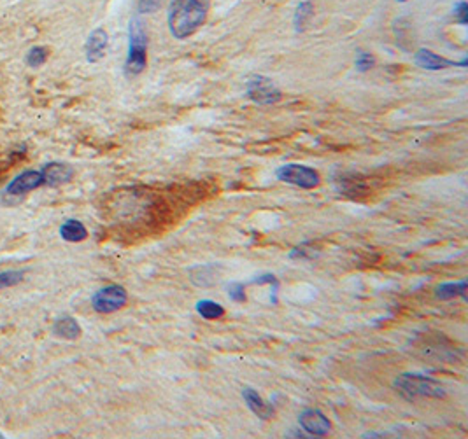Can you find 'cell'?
<instances>
[{
	"label": "cell",
	"mask_w": 468,
	"mask_h": 439,
	"mask_svg": "<svg viewBox=\"0 0 468 439\" xmlns=\"http://www.w3.org/2000/svg\"><path fill=\"white\" fill-rule=\"evenodd\" d=\"M211 0H171L167 11L169 32L174 39H188L205 23Z\"/></svg>",
	"instance_id": "6da1fadb"
},
{
	"label": "cell",
	"mask_w": 468,
	"mask_h": 439,
	"mask_svg": "<svg viewBox=\"0 0 468 439\" xmlns=\"http://www.w3.org/2000/svg\"><path fill=\"white\" fill-rule=\"evenodd\" d=\"M147 65V30L141 16H134L128 25V53L125 60V76L137 77Z\"/></svg>",
	"instance_id": "7a4b0ae2"
},
{
	"label": "cell",
	"mask_w": 468,
	"mask_h": 439,
	"mask_svg": "<svg viewBox=\"0 0 468 439\" xmlns=\"http://www.w3.org/2000/svg\"><path fill=\"white\" fill-rule=\"evenodd\" d=\"M395 389L404 399H440L445 396V389L440 382L430 378V376L416 375V373H405L395 380Z\"/></svg>",
	"instance_id": "3957f363"
},
{
	"label": "cell",
	"mask_w": 468,
	"mask_h": 439,
	"mask_svg": "<svg viewBox=\"0 0 468 439\" xmlns=\"http://www.w3.org/2000/svg\"><path fill=\"white\" fill-rule=\"evenodd\" d=\"M275 177H278L281 182L302 187V189H312V187H316L321 182V175L318 173V170L298 163H290L278 168Z\"/></svg>",
	"instance_id": "277c9868"
},
{
	"label": "cell",
	"mask_w": 468,
	"mask_h": 439,
	"mask_svg": "<svg viewBox=\"0 0 468 439\" xmlns=\"http://www.w3.org/2000/svg\"><path fill=\"white\" fill-rule=\"evenodd\" d=\"M246 95L248 98L258 105H272V103L281 100L282 93L274 81L263 76H253L251 79L246 83Z\"/></svg>",
	"instance_id": "5b68a950"
},
{
	"label": "cell",
	"mask_w": 468,
	"mask_h": 439,
	"mask_svg": "<svg viewBox=\"0 0 468 439\" xmlns=\"http://www.w3.org/2000/svg\"><path fill=\"white\" fill-rule=\"evenodd\" d=\"M128 301V294L125 287L121 286H108L104 289L97 291L91 298L95 312L98 313H113L123 308Z\"/></svg>",
	"instance_id": "8992f818"
},
{
	"label": "cell",
	"mask_w": 468,
	"mask_h": 439,
	"mask_svg": "<svg viewBox=\"0 0 468 439\" xmlns=\"http://www.w3.org/2000/svg\"><path fill=\"white\" fill-rule=\"evenodd\" d=\"M298 422H300L302 429L305 433L316 438H326L331 431V423L328 416L314 408L304 409L300 416H298Z\"/></svg>",
	"instance_id": "52a82bcc"
},
{
	"label": "cell",
	"mask_w": 468,
	"mask_h": 439,
	"mask_svg": "<svg viewBox=\"0 0 468 439\" xmlns=\"http://www.w3.org/2000/svg\"><path fill=\"white\" fill-rule=\"evenodd\" d=\"M44 184L42 172H37V170H28V172L20 173L18 177H14V180H11L9 186H7L6 194L9 197H23V194L32 193L37 187H40Z\"/></svg>",
	"instance_id": "ba28073f"
},
{
	"label": "cell",
	"mask_w": 468,
	"mask_h": 439,
	"mask_svg": "<svg viewBox=\"0 0 468 439\" xmlns=\"http://www.w3.org/2000/svg\"><path fill=\"white\" fill-rule=\"evenodd\" d=\"M414 62H416V65H418V67L426 69V70H444L447 67H463V69H465L468 65L467 58L463 62H452V60H447V58L440 57V54L433 53L432 49H426V47H421V49L416 51Z\"/></svg>",
	"instance_id": "9c48e42d"
},
{
	"label": "cell",
	"mask_w": 468,
	"mask_h": 439,
	"mask_svg": "<svg viewBox=\"0 0 468 439\" xmlns=\"http://www.w3.org/2000/svg\"><path fill=\"white\" fill-rule=\"evenodd\" d=\"M335 182H337L338 191L344 193L346 197L349 198L365 197V194L368 193L367 184H365V180L361 179L358 173H353V172L338 173V175L335 177Z\"/></svg>",
	"instance_id": "30bf717a"
},
{
	"label": "cell",
	"mask_w": 468,
	"mask_h": 439,
	"mask_svg": "<svg viewBox=\"0 0 468 439\" xmlns=\"http://www.w3.org/2000/svg\"><path fill=\"white\" fill-rule=\"evenodd\" d=\"M109 44V35L104 28H95L91 32L90 37H88L86 44H84V51H86V60L90 64H95V62L102 60L105 54V49H108Z\"/></svg>",
	"instance_id": "8fae6325"
},
{
	"label": "cell",
	"mask_w": 468,
	"mask_h": 439,
	"mask_svg": "<svg viewBox=\"0 0 468 439\" xmlns=\"http://www.w3.org/2000/svg\"><path fill=\"white\" fill-rule=\"evenodd\" d=\"M42 177H44V184L47 186H60V184H67L71 182V179L74 177V170L65 163H47L44 165L42 170Z\"/></svg>",
	"instance_id": "7c38bea8"
},
{
	"label": "cell",
	"mask_w": 468,
	"mask_h": 439,
	"mask_svg": "<svg viewBox=\"0 0 468 439\" xmlns=\"http://www.w3.org/2000/svg\"><path fill=\"white\" fill-rule=\"evenodd\" d=\"M242 397H244L248 408L251 409L258 418L268 420L274 416V408H272V406L268 404L267 401H265L263 397L256 392V390L251 389V387H246V389H242Z\"/></svg>",
	"instance_id": "4fadbf2b"
},
{
	"label": "cell",
	"mask_w": 468,
	"mask_h": 439,
	"mask_svg": "<svg viewBox=\"0 0 468 439\" xmlns=\"http://www.w3.org/2000/svg\"><path fill=\"white\" fill-rule=\"evenodd\" d=\"M60 237L64 238L65 242L77 243V242H83V240L88 237V231L83 223H79V221L76 219H71V221H65V223L60 226Z\"/></svg>",
	"instance_id": "5bb4252c"
},
{
	"label": "cell",
	"mask_w": 468,
	"mask_h": 439,
	"mask_svg": "<svg viewBox=\"0 0 468 439\" xmlns=\"http://www.w3.org/2000/svg\"><path fill=\"white\" fill-rule=\"evenodd\" d=\"M53 333L58 338L64 339H77L81 336V326L72 317H64V319L57 320L53 326Z\"/></svg>",
	"instance_id": "9a60e30c"
},
{
	"label": "cell",
	"mask_w": 468,
	"mask_h": 439,
	"mask_svg": "<svg viewBox=\"0 0 468 439\" xmlns=\"http://www.w3.org/2000/svg\"><path fill=\"white\" fill-rule=\"evenodd\" d=\"M312 14H314V6H312L311 0H302L297 6L293 14V27L297 32H304L307 23L311 21Z\"/></svg>",
	"instance_id": "2e32d148"
},
{
	"label": "cell",
	"mask_w": 468,
	"mask_h": 439,
	"mask_svg": "<svg viewBox=\"0 0 468 439\" xmlns=\"http://www.w3.org/2000/svg\"><path fill=\"white\" fill-rule=\"evenodd\" d=\"M462 296L463 300L467 298V280L462 282H447L438 286L437 289V298L438 300H452V298Z\"/></svg>",
	"instance_id": "e0dca14e"
},
{
	"label": "cell",
	"mask_w": 468,
	"mask_h": 439,
	"mask_svg": "<svg viewBox=\"0 0 468 439\" xmlns=\"http://www.w3.org/2000/svg\"><path fill=\"white\" fill-rule=\"evenodd\" d=\"M197 312L200 313L204 319L207 320H216V319H221V317L224 315V308L221 306L219 303H216V301H211V300H202L197 303Z\"/></svg>",
	"instance_id": "ac0fdd59"
},
{
	"label": "cell",
	"mask_w": 468,
	"mask_h": 439,
	"mask_svg": "<svg viewBox=\"0 0 468 439\" xmlns=\"http://www.w3.org/2000/svg\"><path fill=\"white\" fill-rule=\"evenodd\" d=\"M47 60V49L42 46H35L28 51L27 54V64L28 67L32 69H39L44 62Z\"/></svg>",
	"instance_id": "d6986e66"
},
{
	"label": "cell",
	"mask_w": 468,
	"mask_h": 439,
	"mask_svg": "<svg viewBox=\"0 0 468 439\" xmlns=\"http://www.w3.org/2000/svg\"><path fill=\"white\" fill-rule=\"evenodd\" d=\"M25 271L21 270H11L0 273V289H7V287H13L16 283H20L23 280Z\"/></svg>",
	"instance_id": "ffe728a7"
},
{
	"label": "cell",
	"mask_w": 468,
	"mask_h": 439,
	"mask_svg": "<svg viewBox=\"0 0 468 439\" xmlns=\"http://www.w3.org/2000/svg\"><path fill=\"white\" fill-rule=\"evenodd\" d=\"M355 65H356V69L360 70V72H367V70H370L375 65L374 54H370V53H358V54H356Z\"/></svg>",
	"instance_id": "44dd1931"
},
{
	"label": "cell",
	"mask_w": 468,
	"mask_h": 439,
	"mask_svg": "<svg viewBox=\"0 0 468 439\" xmlns=\"http://www.w3.org/2000/svg\"><path fill=\"white\" fill-rule=\"evenodd\" d=\"M161 0H137V14H153L160 9Z\"/></svg>",
	"instance_id": "7402d4cb"
},
{
	"label": "cell",
	"mask_w": 468,
	"mask_h": 439,
	"mask_svg": "<svg viewBox=\"0 0 468 439\" xmlns=\"http://www.w3.org/2000/svg\"><path fill=\"white\" fill-rule=\"evenodd\" d=\"M227 291H228V294H230V298L235 301V303H242V301H246L244 283L234 282V283H230V286L227 287Z\"/></svg>",
	"instance_id": "603a6c76"
},
{
	"label": "cell",
	"mask_w": 468,
	"mask_h": 439,
	"mask_svg": "<svg viewBox=\"0 0 468 439\" xmlns=\"http://www.w3.org/2000/svg\"><path fill=\"white\" fill-rule=\"evenodd\" d=\"M452 14H455V18L458 20L460 25L467 27L468 25V4L465 2V0H460V2L452 7Z\"/></svg>",
	"instance_id": "cb8c5ba5"
},
{
	"label": "cell",
	"mask_w": 468,
	"mask_h": 439,
	"mask_svg": "<svg viewBox=\"0 0 468 439\" xmlns=\"http://www.w3.org/2000/svg\"><path fill=\"white\" fill-rule=\"evenodd\" d=\"M396 2H407V0H396Z\"/></svg>",
	"instance_id": "d4e9b609"
},
{
	"label": "cell",
	"mask_w": 468,
	"mask_h": 439,
	"mask_svg": "<svg viewBox=\"0 0 468 439\" xmlns=\"http://www.w3.org/2000/svg\"><path fill=\"white\" fill-rule=\"evenodd\" d=\"M0 438H2V434H0Z\"/></svg>",
	"instance_id": "484cf974"
}]
</instances>
